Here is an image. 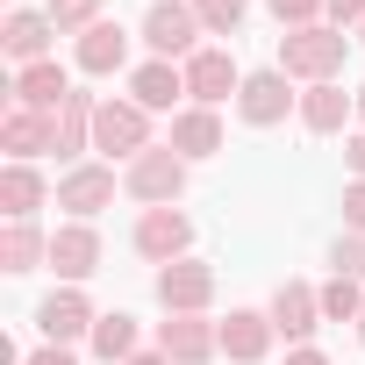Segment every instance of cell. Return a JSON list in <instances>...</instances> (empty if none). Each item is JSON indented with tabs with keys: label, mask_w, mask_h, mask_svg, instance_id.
<instances>
[{
	"label": "cell",
	"mask_w": 365,
	"mask_h": 365,
	"mask_svg": "<svg viewBox=\"0 0 365 365\" xmlns=\"http://www.w3.org/2000/svg\"><path fill=\"white\" fill-rule=\"evenodd\" d=\"M344 51H351V36L329 29V22H315V29H287V36H279V72L301 79V86H322V79L344 72Z\"/></svg>",
	"instance_id": "cell-1"
},
{
	"label": "cell",
	"mask_w": 365,
	"mask_h": 365,
	"mask_svg": "<svg viewBox=\"0 0 365 365\" xmlns=\"http://www.w3.org/2000/svg\"><path fill=\"white\" fill-rule=\"evenodd\" d=\"M122 194L136 208H179V194H187V158H179L172 143H150L143 158L122 165Z\"/></svg>",
	"instance_id": "cell-2"
},
{
	"label": "cell",
	"mask_w": 365,
	"mask_h": 365,
	"mask_svg": "<svg viewBox=\"0 0 365 365\" xmlns=\"http://www.w3.org/2000/svg\"><path fill=\"white\" fill-rule=\"evenodd\" d=\"M201 15H194V0H150V15H143V51L165 58V65H187L201 51Z\"/></svg>",
	"instance_id": "cell-3"
},
{
	"label": "cell",
	"mask_w": 365,
	"mask_h": 365,
	"mask_svg": "<svg viewBox=\"0 0 365 365\" xmlns=\"http://www.w3.org/2000/svg\"><path fill=\"white\" fill-rule=\"evenodd\" d=\"M129 251L150 258V265H179V258H194V215H187V208H143L136 230H129Z\"/></svg>",
	"instance_id": "cell-4"
},
{
	"label": "cell",
	"mask_w": 365,
	"mask_h": 365,
	"mask_svg": "<svg viewBox=\"0 0 365 365\" xmlns=\"http://www.w3.org/2000/svg\"><path fill=\"white\" fill-rule=\"evenodd\" d=\"M93 150H101V158H122V165L143 158V150H150V115H143L129 93L101 101V108H93Z\"/></svg>",
	"instance_id": "cell-5"
},
{
	"label": "cell",
	"mask_w": 365,
	"mask_h": 365,
	"mask_svg": "<svg viewBox=\"0 0 365 365\" xmlns=\"http://www.w3.org/2000/svg\"><path fill=\"white\" fill-rule=\"evenodd\" d=\"M237 115H244L251 129H272V122L301 115V93H294V79H287L279 65H265V72H244V86H237Z\"/></svg>",
	"instance_id": "cell-6"
},
{
	"label": "cell",
	"mask_w": 365,
	"mask_h": 365,
	"mask_svg": "<svg viewBox=\"0 0 365 365\" xmlns=\"http://www.w3.org/2000/svg\"><path fill=\"white\" fill-rule=\"evenodd\" d=\"M179 72H187V101H194V108H222V101H237V86H244V72H237V58H230L222 43H201Z\"/></svg>",
	"instance_id": "cell-7"
},
{
	"label": "cell",
	"mask_w": 365,
	"mask_h": 365,
	"mask_svg": "<svg viewBox=\"0 0 365 365\" xmlns=\"http://www.w3.org/2000/svg\"><path fill=\"white\" fill-rule=\"evenodd\" d=\"M115 201V165H65L58 172V208H65V222H93L101 208Z\"/></svg>",
	"instance_id": "cell-8"
},
{
	"label": "cell",
	"mask_w": 365,
	"mask_h": 365,
	"mask_svg": "<svg viewBox=\"0 0 365 365\" xmlns=\"http://www.w3.org/2000/svg\"><path fill=\"white\" fill-rule=\"evenodd\" d=\"M208 301H215V265H201V258L158 265V308L165 315H208Z\"/></svg>",
	"instance_id": "cell-9"
},
{
	"label": "cell",
	"mask_w": 365,
	"mask_h": 365,
	"mask_svg": "<svg viewBox=\"0 0 365 365\" xmlns=\"http://www.w3.org/2000/svg\"><path fill=\"white\" fill-rule=\"evenodd\" d=\"M93 322H101V308L86 301V287H58V294L36 301V329H43V344H79V336H93Z\"/></svg>",
	"instance_id": "cell-10"
},
{
	"label": "cell",
	"mask_w": 365,
	"mask_h": 365,
	"mask_svg": "<svg viewBox=\"0 0 365 365\" xmlns=\"http://www.w3.org/2000/svg\"><path fill=\"white\" fill-rule=\"evenodd\" d=\"M158 351L172 365H208V358H222V322H208V315H165L158 322Z\"/></svg>",
	"instance_id": "cell-11"
},
{
	"label": "cell",
	"mask_w": 365,
	"mask_h": 365,
	"mask_svg": "<svg viewBox=\"0 0 365 365\" xmlns=\"http://www.w3.org/2000/svg\"><path fill=\"white\" fill-rule=\"evenodd\" d=\"M51 272H58L65 287H86V279L101 272V230H93V222H58V230H51Z\"/></svg>",
	"instance_id": "cell-12"
},
{
	"label": "cell",
	"mask_w": 365,
	"mask_h": 365,
	"mask_svg": "<svg viewBox=\"0 0 365 365\" xmlns=\"http://www.w3.org/2000/svg\"><path fill=\"white\" fill-rule=\"evenodd\" d=\"M51 43H58V22H51L43 8H8V22H0V51H8L15 72H22V65H43Z\"/></svg>",
	"instance_id": "cell-13"
},
{
	"label": "cell",
	"mask_w": 365,
	"mask_h": 365,
	"mask_svg": "<svg viewBox=\"0 0 365 365\" xmlns=\"http://www.w3.org/2000/svg\"><path fill=\"white\" fill-rule=\"evenodd\" d=\"M272 329L287 336V351L294 344H308L315 336V322H322V287H308V279H279V294H272Z\"/></svg>",
	"instance_id": "cell-14"
},
{
	"label": "cell",
	"mask_w": 365,
	"mask_h": 365,
	"mask_svg": "<svg viewBox=\"0 0 365 365\" xmlns=\"http://www.w3.org/2000/svg\"><path fill=\"white\" fill-rule=\"evenodd\" d=\"M8 93H15V108H29V115H58V108L72 101V72H65L58 58H43V65H22V72L8 79Z\"/></svg>",
	"instance_id": "cell-15"
},
{
	"label": "cell",
	"mask_w": 365,
	"mask_h": 365,
	"mask_svg": "<svg viewBox=\"0 0 365 365\" xmlns=\"http://www.w3.org/2000/svg\"><path fill=\"white\" fill-rule=\"evenodd\" d=\"M272 344H279V329H272L265 308H230V322H222V358L230 365H258V358H272Z\"/></svg>",
	"instance_id": "cell-16"
},
{
	"label": "cell",
	"mask_w": 365,
	"mask_h": 365,
	"mask_svg": "<svg viewBox=\"0 0 365 365\" xmlns=\"http://www.w3.org/2000/svg\"><path fill=\"white\" fill-rule=\"evenodd\" d=\"M179 93H187V72H179V65H165V58L129 65V101H136L143 115H179V108H172Z\"/></svg>",
	"instance_id": "cell-17"
},
{
	"label": "cell",
	"mask_w": 365,
	"mask_h": 365,
	"mask_svg": "<svg viewBox=\"0 0 365 365\" xmlns=\"http://www.w3.org/2000/svg\"><path fill=\"white\" fill-rule=\"evenodd\" d=\"M165 143H172L179 158H187V165H201V158H215V150H222V115L187 101V108L172 115V136H165Z\"/></svg>",
	"instance_id": "cell-18"
},
{
	"label": "cell",
	"mask_w": 365,
	"mask_h": 365,
	"mask_svg": "<svg viewBox=\"0 0 365 365\" xmlns=\"http://www.w3.org/2000/svg\"><path fill=\"white\" fill-rule=\"evenodd\" d=\"M351 115H358V93H344L336 79H322V86H301V129H308V136H336Z\"/></svg>",
	"instance_id": "cell-19"
},
{
	"label": "cell",
	"mask_w": 365,
	"mask_h": 365,
	"mask_svg": "<svg viewBox=\"0 0 365 365\" xmlns=\"http://www.w3.org/2000/svg\"><path fill=\"white\" fill-rule=\"evenodd\" d=\"M93 108H101V93H72L51 115V136H58V158L65 165H86V150H93Z\"/></svg>",
	"instance_id": "cell-20"
},
{
	"label": "cell",
	"mask_w": 365,
	"mask_h": 365,
	"mask_svg": "<svg viewBox=\"0 0 365 365\" xmlns=\"http://www.w3.org/2000/svg\"><path fill=\"white\" fill-rule=\"evenodd\" d=\"M0 150H8V165H36L43 150H58V136H51V115L8 108V122H0Z\"/></svg>",
	"instance_id": "cell-21"
},
{
	"label": "cell",
	"mask_w": 365,
	"mask_h": 365,
	"mask_svg": "<svg viewBox=\"0 0 365 365\" xmlns=\"http://www.w3.org/2000/svg\"><path fill=\"white\" fill-rule=\"evenodd\" d=\"M43 201H58V187L36 165H8V172H0V208H8V222H36Z\"/></svg>",
	"instance_id": "cell-22"
},
{
	"label": "cell",
	"mask_w": 365,
	"mask_h": 365,
	"mask_svg": "<svg viewBox=\"0 0 365 365\" xmlns=\"http://www.w3.org/2000/svg\"><path fill=\"white\" fill-rule=\"evenodd\" d=\"M72 65H79V72H93V79L122 72V65H129V36H122V22H93V29L72 43Z\"/></svg>",
	"instance_id": "cell-23"
},
{
	"label": "cell",
	"mask_w": 365,
	"mask_h": 365,
	"mask_svg": "<svg viewBox=\"0 0 365 365\" xmlns=\"http://www.w3.org/2000/svg\"><path fill=\"white\" fill-rule=\"evenodd\" d=\"M86 351H93V358H108V365H129V358L143 351V329H136V315H129V308H108V315L93 322Z\"/></svg>",
	"instance_id": "cell-24"
},
{
	"label": "cell",
	"mask_w": 365,
	"mask_h": 365,
	"mask_svg": "<svg viewBox=\"0 0 365 365\" xmlns=\"http://www.w3.org/2000/svg\"><path fill=\"white\" fill-rule=\"evenodd\" d=\"M36 265H51V237L36 222H8L0 230V272H36Z\"/></svg>",
	"instance_id": "cell-25"
},
{
	"label": "cell",
	"mask_w": 365,
	"mask_h": 365,
	"mask_svg": "<svg viewBox=\"0 0 365 365\" xmlns=\"http://www.w3.org/2000/svg\"><path fill=\"white\" fill-rule=\"evenodd\" d=\"M358 315H365V287L344 279V272H329L322 279V322H358Z\"/></svg>",
	"instance_id": "cell-26"
},
{
	"label": "cell",
	"mask_w": 365,
	"mask_h": 365,
	"mask_svg": "<svg viewBox=\"0 0 365 365\" xmlns=\"http://www.w3.org/2000/svg\"><path fill=\"white\" fill-rule=\"evenodd\" d=\"M194 15H201V29H208V36H237V29H244V15H251V0H194Z\"/></svg>",
	"instance_id": "cell-27"
},
{
	"label": "cell",
	"mask_w": 365,
	"mask_h": 365,
	"mask_svg": "<svg viewBox=\"0 0 365 365\" xmlns=\"http://www.w3.org/2000/svg\"><path fill=\"white\" fill-rule=\"evenodd\" d=\"M43 15L58 22V36H86L93 22H108V15H101V0H51Z\"/></svg>",
	"instance_id": "cell-28"
},
{
	"label": "cell",
	"mask_w": 365,
	"mask_h": 365,
	"mask_svg": "<svg viewBox=\"0 0 365 365\" xmlns=\"http://www.w3.org/2000/svg\"><path fill=\"white\" fill-rule=\"evenodd\" d=\"M265 8H272L279 29H315V22H329V0H265Z\"/></svg>",
	"instance_id": "cell-29"
},
{
	"label": "cell",
	"mask_w": 365,
	"mask_h": 365,
	"mask_svg": "<svg viewBox=\"0 0 365 365\" xmlns=\"http://www.w3.org/2000/svg\"><path fill=\"white\" fill-rule=\"evenodd\" d=\"M329 272H344V279H365V237H358V230H344V237L329 244Z\"/></svg>",
	"instance_id": "cell-30"
},
{
	"label": "cell",
	"mask_w": 365,
	"mask_h": 365,
	"mask_svg": "<svg viewBox=\"0 0 365 365\" xmlns=\"http://www.w3.org/2000/svg\"><path fill=\"white\" fill-rule=\"evenodd\" d=\"M344 230L365 237V179H351V187H344Z\"/></svg>",
	"instance_id": "cell-31"
},
{
	"label": "cell",
	"mask_w": 365,
	"mask_h": 365,
	"mask_svg": "<svg viewBox=\"0 0 365 365\" xmlns=\"http://www.w3.org/2000/svg\"><path fill=\"white\" fill-rule=\"evenodd\" d=\"M365 22V0H329V29H358Z\"/></svg>",
	"instance_id": "cell-32"
},
{
	"label": "cell",
	"mask_w": 365,
	"mask_h": 365,
	"mask_svg": "<svg viewBox=\"0 0 365 365\" xmlns=\"http://www.w3.org/2000/svg\"><path fill=\"white\" fill-rule=\"evenodd\" d=\"M29 365H79V351H72V344H36Z\"/></svg>",
	"instance_id": "cell-33"
},
{
	"label": "cell",
	"mask_w": 365,
	"mask_h": 365,
	"mask_svg": "<svg viewBox=\"0 0 365 365\" xmlns=\"http://www.w3.org/2000/svg\"><path fill=\"white\" fill-rule=\"evenodd\" d=\"M344 165H351V179H365V129L344 136Z\"/></svg>",
	"instance_id": "cell-34"
},
{
	"label": "cell",
	"mask_w": 365,
	"mask_h": 365,
	"mask_svg": "<svg viewBox=\"0 0 365 365\" xmlns=\"http://www.w3.org/2000/svg\"><path fill=\"white\" fill-rule=\"evenodd\" d=\"M287 365H329V351H315V344H294V351H287Z\"/></svg>",
	"instance_id": "cell-35"
},
{
	"label": "cell",
	"mask_w": 365,
	"mask_h": 365,
	"mask_svg": "<svg viewBox=\"0 0 365 365\" xmlns=\"http://www.w3.org/2000/svg\"><path fill=\"white\" fill-rule=\"evenodd\" d=\"M129 365H172V358H165V351H158V344H150V351H136V358H129Z\"/></svg>",
	"instance_id": "cell-36"
},
{
	"label": "cell",
	"mask_w": 365,
	"mask_h": 365,
	"mask_svg": "<svg viewBox=\"0 0 365 365\" xmlns=\"http://www.w3.org/2000/svg\"><path fill=\"white\" fill-rule=\"evenodd\" d=\"M358 129H365V86H358Z\"/></svg>",
	"instance_id": "cell-37"
},
{
	"label": "cell",
	"mask_w": 365,
	"mask_h": 365,
	"mask_svg": "<svg viewBox=\"0 0 365 365\" xmlns=\"http://www.w3.org/2000/svg\"><path fill=\"white\" fill-rule=\"evenodd\" d=\"M358 344H365V315H358Z\"/></svg>",
	"instance_id": "cell-38"
},
{
	"label": "cell",
	"mask_w": 365,
	"mask_h": 365,
	"mask_svg": "<svg viewBox=\"0 0 365 365\" xmlns=\"http://www.w3.org/2000/svg\"><path fill=\"white\" fill-rule=\"evenodd\" d=\"M358 43H365V22H358Z\"/></svg>",
	"instance_id": "cell-39"
}]
</instances>
